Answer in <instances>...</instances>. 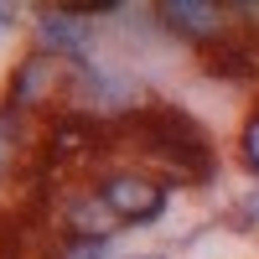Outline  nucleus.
Wrapping results in <instances>:
<instances>
[{
  "instance_id": "obj_6",
  "label": "nucleus",
  "mask_w": 259,
  "mask_h": 259,
  "mask_svg": "<svg viewBox=\"0 0 259 259\" xmlns=\"http://www.w3.org/2000/svg\"><path fill=\"white\" fill-rule=\"evenodd\" d=\"M244 161H249V171L259 177V119L244 130Z\"/></svg>"
},
{
  "instance_id": "obj_7",
  "label": "nucleus",
  "mask_w": 259,
  "mask_h": 259,
  "mask_svg": "<svg viewBox=\"0 0 259 259\" xmlns=\"http://www.w3.org/2000/svg\"><path fill=\"white\" fill-rule=\"evenodd\" d=\"M11 150H16V130H11V114H0V171L11 166Z\"/></svg>"
},
{
  "instance_id": "obj_1",
  "label": "nucleus",
  "mask_w": 259,
  "mask_h": 259,
  "mask_svg": "<svg viewBox=\"0 0 259 259\" xmlns=\"http://www.w3.org/2000/svg\"><path fill=\"white\" fill-rule=\"evenodd\" d=\"M99 197L114 207L119 223H150V218H161V197H166V192L156 182L135 177V171H114V177L99 187Z\"/></svg>"
},
{
  "instance_id": "obj_4",
  "label": "nucleus",
  "mask_w": 259,
  "mask_h": 259,
  "mask_svg": "<svg viewBox=\"0 0 259 259\" xmlns=\"http://www.w3.org/2000/svg\"><path fill=\"white\" fill-rule=\"evenodd\" d=\"M47 78H52V57H47V52L26 57V68L16 73V99H21V104H36L41 94H47Z\"/></svg>"
},
{
  "instance_id": "obj_3",
  "label": "nucleus",
  "mask_w": 259,
  "mask_h": 259,
  "mask_svg": "<svg viewBox=\"0 0 259 259\" xmlns=\"http://www.w3.org/2000/svg\"><path fill=\"white\" fill-rule=\"evenodd\" d=\"M68 228L78 233V239H109V233L119 228V218H114V207L94 192V197H78L68 207Z\"/></svg>"
},
{
  "instance_id": "obj_5",
  "label": "nucleus",
  "mask_w": 259,
  "mask_h": 259,
  "mask_svg": "<svg viewBox=\"0 0 259 259\" xmlns=\"http://www.w3.org/2000/svg\"><path fill=\"white\" fill-rule=\"evenodd\" d=\"M73 259H109V244H104V239H78Z\"/></svg>"
},
{
  "instance_id": "obj_2",
  "label": "nucleus",
  "mask_w": 259,
  "mask_h": 259,
  "mask_svg": "<svg viewBox=\"0 0 259 259\" xmlns=\"http://www.w3.org/2000/svg\"><path fill=\"white\" fill-rule=\"evenodd\" d=\"M161 16H166L171 31H182V36H192V41H207L212 31L223 26V11L207 6V0H171Z\"/></svg>"
}]
</instances>
